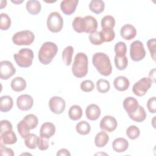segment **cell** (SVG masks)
I'll use <instances>...</instances> for the list:
<instances>
[{
    "mask_svg": "<svg viewBox=\"0 0 156 156\" xmlns=\"http://www.w3.org/2000/svg\"><path fill=\"white\" fill-rule=\"evenodd\" d=\"M92 62L98 73L104 76H108L112 72V66L108 55L104 52H96L92 57Z\"/></svg>",
    "mask_w": 156,
    "mask_h": 156,
    "instance_id": "cell-1",
    "label": "cell"
},
{
    "mask_svg": "<svg viewBox=\"0 0 156 156\" xmlns=\"http://www.w3.org/2000/svg\"><path fill=\"white\" fill-rule=\"evenodd\" d=\"M88 71V59L87 55L83 52H78L74 57L72 66V73L73 75L81 78L85 77Z\"/></svg>",
    "mask_w": 156,
    "mask_h": 156,
    "instance_id": "cell-2",
    "label": "cell"
},
{
    "mask_svg": "<svg viewBox=\"0 0 156 156\" xmlns=\"http://www.w3.org/2000/svg\"><path fill=\"white\" fill-rule=\"evenodd\" d=\"M58 51V47L55 43L51 41H46L43 43L40 47L38 58L41 63L43 65H48L56 55Z\"/></svg>",
    "mask_w": 156,
    "mask_h": 156,
    "instance_id": "cell-3",
    "label": "cell"
},
{
    "mask_svg": "<svg viewBox=\"0 0 156 156\" xmlns=\"http://www.w3.org/2000/svg\"><path fill=\"white\" fill-rule=\"evenodd\" d=\"M14 60L21 68H28L32 64L34 52L29 48H22L13 55Z\"/></svg>",
    "mask_w": 156,
    "mask_h": 156,
    "instance_id": "cell-4",
    "label": "cell"
},
{
    "mask_svg": "<svg viewBox=\"0 0 156 156\" xmlns=\"http://www.w3.org/2000/svg\"><path fill=\"white\" fill-rule=\"evenodd\" d=\"M35 40L34 34L29 30L19 31L12 37L13 43L18 46L30 45Z\"/></svg>",
    "mask_w": 156,
    "mask_h": 156,
    "instance_id": "cell-5",
    "label": "cell"
},
{
    "mask_svg": "<svg viewBox=\"0 0 156 156\" xmlns=\"http://www.w3.org/2000/svg\"><path fill=\"white\" fill-rule=\"evenodd\" d=\"M48 29L53 33H57L62 30L63 20L61 15L57 12H51L47 19Z\"/></svg>",
    "mask_w": 156,
    "mask_h": 156,
    "instance_id": "cell-6",
    "label": "cell"
},
{
    "mask_svg": "<svg viewBox=\"0 0 156 156\" xmlns=\"http://www.w3.org/2000/svg\"><path fill=\"white\" fill-rule=\"evenodd\" d=\"M130 56L134 62H139L146 56V51L141 41L135 40L130 46Z\"/></svg>",
    "mask_w": 156,
    "mask_h": 156,
    "instance_id": "cell-7",
    "label": "cell"
},
{
    "mask_svg": "<svg viewBox=\"0 0 156 156\" xmlns=\"http://www.w3.org/2000/svg\"><path fill=\"white\" fill-rule=\"evenodd\" d=\"M152 83V82L149 77H143L133 85L132 91L137 96H143L150 89Z\"/></svg>",
    "mask_w": 156,
    "mask_h": 156,
    "instance_id": "cell-8",
    "label": "cell"
},
{
    "mask_svg": "<svg viewBox=\"0 0 156 156\" xmlns=\"http://www.w3.org/2000/svg\"><path fill=\"white\" fill-rule=\"evenodd\" d=\"M49 107L52 113L60 115L65 110L66 102L61 97L53 96L49 101Z\"/></svg>",
    "mask_w": 156,
    "mask_h": 156,
    "instance_id": "cell-9",
    "label": "cell"
},
{
    "mask_svg": "<svg viewBox=\"0 0 156 156\" xmlns=\"http://www.w3.org/2000/svg\"><path fill=\"white\" fill-rule=\"evenodd\" d=\"M16 69L10 61L3 60L0 62V77L7 80L15 74Z\"/></svg>",
    "mask_w": 156,
    "mask_h": 156,
    "instance_id": "cell-10",
    "label": "cell"
},
{
    "mask_svg": "<svg viewBox=\"0 0 156 156\" xmlns=\"http://www.w3.org/2000/svg\"><path fill=\"white\" fill-rule=\"evenodd\" d=\"M117 126L116 119L113 116L110 115L104 116L99 123L100 129L108 132H113L116 129Z\"/></svg>",
    "mask_w": 156,
    "mask_h": 156,
    "instance_id": "cell-11",
    "label": "cell"
},
{
    "mask_svg": "<svg viewBox=\"0 0 156 156\" xmlns=\"http://www.w3.org/2000/svg\"><path fill=\"white\" fill-rule=\"evenodd\" d=\"M34 104L33 98L29 94H22L16 99L18 108L22 111H27L32 107Z\"/></svg>",
    "mask_w": 156,
    "mask_h": 156,
    "instance_id": "cell-12",
    "label": "cell"
},
{
    "mask_svg": "<svg viewBox=\"0 0 156 156\" xmlns=\"http://www.w3.org/2000/svg\"><path fill=\"white\" fill-rule=\"evenodd\" d=\"M78 0H63L60 3V9L66 15H71L76 11Z\"/></svg>",
    "mask_w": 156,
    "mask_h": 156,
    "instance_id": "cell-13",
    "label": "cell"
},
{
    "mask_svg": "<svg viewBox=\"0 0 156 156\" xmlns=\"http://www.w3.org/2000/svg\"><path fill=\"white\" fill-rule=\"evenodd\" d=\"M120 34L122 38L126 40H131L133 39L136 35V29L130 24H124L120 30Z\"/></svg>",
    "mask_w": 156,
    "mask_h": 156,
    "instance_id": "cell-14",
    "label": "cell"
},
{
    "mask_svg": "<svg viewBox=\"0 0 156 156\" xmlns=\"http://www.w3.org/2000/svg\"><path fill=\"white\" fill-rule=\"evenodd\" d=\"M100 107L94 104H91L88 105L85 110V115L88 119L90 121L97 120L101 115Z\"/></svg>",
    "mask_w": 156,
    "mask_h": 156,
    "instance_id": "cell-15",
    "label": "cell"
},
{
    "mask_svg": "<svg viewBox=\"0 0 156 156\" xmlns=\"http://www.w3.org/2000/svg\"><path fill=\"white\" fill-rule=\"evenodd\" d=\"M55 133V127L54 124L50 122H44L40 129V136L48 139L52 137Z\"/></svg>",
    "mask_w": 156,
    "mask_h": 156,
    "instance_id": "cell-16",
    "label": "cell"
},
{
    "mask_svg": "<svg viewBox=\"0 0 156 156\" xmlns=\"http://www.w3.org/2000/svg\"><path fill=\"white\" fill-rule=\"evenodd\" d=\"M138 101L133 97H127L123 101V107L127 114L135 112L138 108Z\"/></svg>",
    "mask_w": 156,
    "mask_h": 156,
    "instance_id": "cell-17",
    "label": "cell"
},
{
    "mask_svg": "<svg viewBox=\"0 0 156 156\" xmlns=\"http://www.w3.org/2000/svg\"><path fill=\"white\" fill-rule=\"evenodd\" d=\"M1 141L4 144H13L17 141L16 134L12 129L1 133Z\"/></svg>",
    "mask_w": 156,
    "mask_h": 156,
    "instance_id": "cell-18",
    "label": "cell"
},
{
    "mask_svg": "<svg viewBox=\"0 0 156 156\" xmlns=\"http://www.w3.org/2000/svg\"><path fill=\"white\" fill-rule=\"evenodd\" d=\"M84 26L85 33H91L96 30L98 24L96 19L92 16L87 15L84 18Z\"/></svg>",
    "mask_w": 156,
    "mask_h": 156,
    "instance_id": "cell-19",
    "label": "cell"
},
{
    "mask_svg": "<svg viewBox=\"0 0 156 156\" xmlns=\"http://www.w3.org/2000/svg\"><path fill=\"white\" fill-rule=\"evenodd\" d=\"M113 85L116 90L124 91L128 89L130 85V82L126 77L119 76L115 79L113 81Z\"/></svg>",
    "mask_w": 156,
    "mask_h": 156,
    "instance_id": "cell-20",
    "label": "cell"
},
{
    "mask_svg": "<svg viewBox=\"0 0 156 156\" xmlns=\"http://www.w3.org/2000/svg\"><path fill=\"white\" fill-rule=\"evenodd\" d=\"M129 147L128 141L124 138H118L112 143V148L116 152L121 153L125 152Z\"/></svg>",
    "mask_w": 156,
    "mask_h": 156,
    "instance_id": "cell-21",
    "label": "cell"
},
{
    "mask_svg": "<svg viewBox=\"0 0 156 156\" xmlns=\"http://www.w3.org/2000/svg\"><path fill=\"white\" fill-rule=\"evenodd\" d=\"M128 116L133 121L141 122L145 120L147 114L143 107L139 105L136 110L132 113L128 114Z\"/></svg>",
    "mask_w": 156,
    "mask_h": 156,
    "instance_id": "cell-22",
    "label": "cell"
},
{
    "mask_svg": "<svg viewBox=\"0 0 156 156\" xmlns=\"http://www.w3.org/2000/svg\"><path fill=\"white\" fill-rule=\"evenodd\" d=\"M26 8L28 13L30 15H36L40 12L41 5L40 2L37 0H29L26 2Z\"/></svg>",
    "mask_w": 156,
    "mask_h": 156,
    "instance_id": "cell-23",
    "label": "cell"
},
{
    "mask_svg": "<svg viewBox=\"0 0 156 156\" xmlns=\"http://www.w3.org/2000/svg\"><path fill=\"white\" fill-rule=\"evenodd\" d=\"M10 86L13 91L20 92L26 89V82L21 77H16L12 80Z\"/></svg>",
    "mask_w": 156,
    "mask_h": 156,
    "instance_id": "cell-24",
    "label": "cell"
},
{
    "mask_svg": "<svg viewBox=\"0 0 156 156\" xmlns=\"http://www.w3.org/2000/svg\"><path fill=\"white\" fill-rule=\"evenodd\" d=\"M13 105V101L10 96H3L0 99V110L2 112L10 111Z\"/></svg>",
    "mask_w": 156,
    "mask_h": 156,
    "instance_id": "cell-25",
    "label": "cell"
},
{
    "mask_svg": "<svg viewBox=\"0 0 156 156\" xmlns=\"http://www.w3.org/2000/svg\"><path fill=\"white\" fill-rule=\"evenodd\" d=\"M108 135L104 131L98 133L94 138V144L98 147H104L108 142Z\"/></svg>",
    "mask_w": 156,
    "mask_h": 156,
    "instance_id": "cell-26",
    "label": "cell"
},
{
    "mask_svg": "<svg viewBox=\"0 0 156 156\" xmlns=\"http://www.w3.org/2000/svg\"><path fill=\"white\" fill-rule=\"evenodd\" d=\"M89 9L95 14L101 13L105 9V3L101 0H92L89 4Z\"/></svg>",
    "mask_w": 156,
    "mask_h": 156,
    "instance_id": "cell-27",
    "label": "cell"
},
{
    "mask_svg": "<svg viewBox=\"0 0 156 156\" xmlns=\"http://www.w3.org/2000/svg\"><path fill=\"white\" fill-rule=\"evenodd\" d=\"M74 53V48L71 46H66L62 52V61L66 66H69L71 64L73 55Z\"/></svg>",
    "mask_w": 156,
    "mask_h": 156,
    "instance_id": "cell-28",
    "label": "cell"
},
{
    "mask_svg": "<svg viewBox=\"0 0 156 156\" xmlns=\"http://www.w3.org/2000/svg\"><path fill=\"white\" fill-rule=\"evenodd\" d=\"M68 116L73 121H77L81 118L82 116V109L78 105H72L68 111Z\"/></svg>",
    "mask_w": 156,
    "mask_h": 156,
    "instance_id": "cell-29",
    "label": "cell"
},
{
    "mask_svg": "<svg viewBox=\"0 0 156 156\" xmlns=\"http://www.w3.org/2000/svg\"><path fill=\"white\" fill-rule=\"evenodd\" d=\"M99 33L103 42H110L115 37V33L112 28H102Z\"/></svg>",
    "mask_w": 156,
    "mask_h": 156,
    "instance_id": "cell-30",
    "label": "cell"
},
{
    "mask_svg": "<svg viewBox=\"0 0 156 156\" xmlns=\"http://www.w3.org/2000/svg\"><path fill=\"white\" fill-rule=\"evenodd\" d=\"M76 132L82 135H88L91 130L90 124L86 121H81L76 126Z\"/></svg>",
    "mask_w": 156,
    "mask_h": 156,
    "instance_id": "cell-31",
    "label": "cell"
},
{
    "mask_svg": "<svg viewBox=\"0 0 156 156\" xmlns=\"http://www.w3.org/2000/svg\"><path fill=\"white\" fill-rule=\"evenodd\" d=\"M17 130L22 138H25L29 133L30 129L27 122L23 119L17 124Z\"/></svg>",
    "mask_w": 156,
    "mask_h": 156,
    "instance_id": "cell-32",
    "label": "cell"
},
{
    "mask_svg": "<svg viewBox=\"0 0 156 156\" xmlns=\"http://www.w3.org/2000/svg\"><path fill=\"white\" fill-rule=\"evenodd\" d=\"M116 68L120 71L124 70L128 65V59L126 56L118 57L115 55L114 58Z\"/></svg>",
    "mask_w": 156,
    "mask_h": 156,
    "instance_id": "cell-33",
    "label": "cell"
},
{
    "mask_svg": "<svg viewBox=\"0 0 156 156\" xmlns=\"http://www.w3.org/2000/svg\"><path fill=\"white\" fill-rule=\"evenodd\" d=\"M38 136L34 133H29L24 138V144L26 146L30 149H34L37 147Z\"/></svg>",
    "mask_w": 156,
    "mask_h": 156,
    "instance_id": "cell-34",
    "label": "cell"
},
{
    "mask_svg": "<svg viewBox=\"0 0 156 156\" xmlns=\"http://www.w3.org/2000/svg\"><path fill=\"white\" fill-rule=\"evenodd\" d=\"M96 88L99 93H105L109 91L110 85L107 80L100 79L96 82Z\"/></svg>",
    "mask_w": 156,
    "mask_h": 156,
    "instance_id": "cell-35",
    "label": "cell"
},
{
    "mask_svg": "<svg viewBox=\"0 0 156 156\" xmlns=\"http://www.w3.org/2000/svg\"><path fill=\"white\" fill-rule=\"evenodd\" d=\"M101 24L102 29V28L113 29V27L115 26V20L114 17L111 15H106L102 18Z\"/></svg>",
    "mask_w": 156,
    "mask_h": 156,
    "instance_id": "cell-36",
    "label": "cell"
},
{
    "mask_svg": "<svg viewBox=\"0 0 156 156\" xmlns=\"http://www.w3.org/2000/svg\"><path fill=\"white\" fill-rule=\"evenodd\" d=\"M72 26L76 32H83V18L81 16L75 17L73 21Z\"/></svg>",
    "mask_w": 156,
    "mask_h": 156,
    "instance_id": "cell-37",
    "label": "cell"
},
{
    "mask_svg": "<svg viewBox=\"0 0 156 156\" xmlns=\"http://www.w3.org/2000/svg\"><path fill=\"white\" fill-rule=\"evenodd\" d=\"M114 51L116 54L115 55L116 56H126L127 53V46L124 42L119 41L115 45Z\"/></svg>",
    "mask_w": 156,
    "mask_h": 156,
    "instance_id": "cell-38",
    "label": "cell"
},
{
    "mask_svg": "<svg viewBox=\"0 0 156 156\" xmlns=\"http://www.w3.org/2000/svg\"><path fill=\"white\" fill-rule=\"evenodd\" d=\"M11 26V19L6 13H1L0 28L2 30H8Z\"/></svg>",
    "mask_w": 156,
    "mask_h": 156,
    "instance_id": "cell-39",
    "label": "cell"
},
{
    "mask_svg": "<svg viewBox=\"0 0 156 156\" xmlns=\"http://www.w3.org/2000/svg\"><path fill=\"white\" fill-rule=\"evenodd\" d=\"M140 130L139 128L135 126H130L126 130V135L130 140H135L140 136Z\"/></svg>",
    "mask_w": 156,
    "mask_h": 156,
    "instance_id": "cell-40",
    "label": "cell"
},
{
    "mask_svg": "<svg viewBox=\"0 0 156 156\" xmlns=\"http://www.w3.org/2000/svg\"><path fill=\"white\" fill-rule=\"evenodd\" d=\"M23 119L29 125L30 130L35 129L37 126V124L38 122V118L37 117L36 115L34 114H29L26 115L23 118Z\"/></svg>",
    "mask_w": 156,
    "mask_h": 156,
    "instance_id": "cell-41",
    "label": "cell"
},
{
    "mask_svg": "<svg viewBox=\"0 0 156 156\" xmlns=\"http://www.w3.org/2000/svg\"><path fill=\"white\" fill-rule=\"evenodd\" d=\"M88 38L91 43L94 45H101L104 43L99 32L96 30L90 33L89 34Z\"/></svg>",
    "mask_w": 156,
    "mask_h": 156,
    "instance_id": "cell-42",
    "label": "cell"
},
{
    "mask_svg": "<svg viewBox=\"0 0 156 156\" xmlns=\"http://www.w3.org/2000/svg\"><path fill=\"white\" fill-rule=\"evenodd\" d=\"M80 89L84 92H90L94 88V84L91 80H85L80 83Z\"/></svg>",
    "mask_w": 156,
    "mask_h": 156,
    "instance_id": "cell-43",
    "label": "cell"
},
{
    "mask_svg": "<svg viewBox=\"0 0 156 156\" xmlns=\"http://www.w3.org/2000/svg\"><path fill=\"white\" fill-rule=\"evenodd\" d=\"M37 147L41 151H45L49 147L48 139L43 136H38Z\"/></svg>",
    "mask_w": 156,
    "mask_h": 156,
    "instance_id": "cell-44",
    "label": "cell"
},
{
    "mask_svg": "<svg viewBox=\"0 0 156 156\" xmlns=\"http://www.w3.org/2000/svg\"><path fill=\"white\" fill-rule=\"evenodd\" d=\"M155 43H156V40L155 38L149 39L147 41V46L148 49L150 52L151 57L154 61L155 60V52H156Z\"/></svg>",
    "mask_w": 156,
    "mask_h": 156,
    "instance_id": "cell-45",
    "label": "cell"
},
{
    "mask_svg": "<svg viewBox=\"0 0 156 156\" xmlns=\"http://www.w3.org/2000/svg\"><path fill=\"white\" fill-rule=\"evenodd\" d=\"M147 107L149 112L151 113H155L156 112V99L155 97H152L149 98L147 102Z\"/></svg>",
    "mask_w": 156,
    "mask_h": 156,
    "instance_id": "cell-46",
    "label": "cell"
},
{
    "mask_svg": "<svg viewBox=\"0 0 156 156\" xmlns=\"http://www.w3.org/2000/svg\"><path fill=\"white\" fill-rule=\"evenodd\" d=\"M0 151H1V155H7V156L14 155L13 151L10 148H9L3 146L2 143L1 144V146H0Z\"/></svg>",
    "mask_w": 156,
    "mask_h": 156,
    "instance_id": "cell-47",
    "label": "cell"
},
{
    "mask_svg": "<svg viewBox=\"0 0 156 156\" xmlns=\"http://www.w3.org/2000/svg\"><path fill=\"white\" fill-rule=\"evenodd\" d=\"M12 124L10 122H9L7 120H2L1 121V131L0 133L3 132L4 131H6L7 130L12 129Z\"/></svg>",
    "mask_w": 156,
    "mask_h": 156,
    "instance_id": "cell-48",
    "label": "cell"
},
{
    "mask_svg": "<svg viewBox=\"0 0 156 156\" xmlns=\"http://www.w3.org/2000/svg\"><path fill=\"white\" fill-rule=\"evenodd\" d=\"M57 156H70L71 154L69 152L68 150H67L66 149H61L59 151H58V152H57Z\"/></svg>",
    "mask_w": 156,
    "mask_h": 156,
    "instance_id": "cell-49",
    "label": "cell"
},
{
    "mask_svg": "<svg viewBox=\"0 0 156 156\" xmlns=\"http://www.w3.org/2000/svg\"><path fill=\"white\" fill-rule=\"evenodd\" d=\"M149 78L152 81V83L155 82V68L151 69L149 73Z\"/></svg>",
    "mask_w": 156,
    "mask_h": 156,
    "instance_id": "cell-50",
    "label": "cell"
},
{
    "mask_svg": "<svg viewBox=\"0 0 156 156\" xmlns=\"http://www.w3.org/2000/svg\"><path fill=\"white\" fill-rule=\"evenodd\" d=\"M12 2H13V3H15V4H17V3H21V2H23V1H20V2H18V1H12Z\"/></svg>",
    "mask_w": 156,
    "mask_h": 156,
    "instance_id": "cell-51",
    "label": "cell"
}]
</instances>
